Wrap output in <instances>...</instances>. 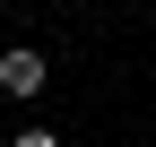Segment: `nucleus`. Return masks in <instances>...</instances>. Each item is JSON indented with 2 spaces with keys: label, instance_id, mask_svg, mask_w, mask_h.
I'll return each mask as SVG.
<instances>
[{
  "label": "nucleus",
  "instance_id": "nucleus-1",
  "mask_svg": "<svg viewBox=\"0 0 156 147\" xmlns=\"http://www.w3.org/2000/svg\"><path fill=\"white\" fill-rule=\"evenodd\" d=\"M44 78H52V61L35 43H9L0 52V87H9V95H44Z\"/></svg>",
  "mask_w": 156,
  "mask_h": 147
},
{
  "label": "nucleus",
  "instance_id": "nucleus-2",
  "mask_svg": "<svg viewBox=\"0 0 156 147\" xmlns=\"http://www.w3.org/2000/svg\"><path fill=\"white\" fill-rule=\"evenodd\" d=\"M9 147H61V138H52V130H17Z\"/></svg>",
  "mask_w": 156,
  "mask_h": 147
}]
</instances>
